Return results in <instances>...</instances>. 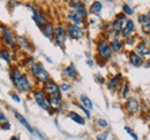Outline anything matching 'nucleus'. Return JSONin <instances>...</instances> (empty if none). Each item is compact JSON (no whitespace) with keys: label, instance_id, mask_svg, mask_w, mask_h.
Listing matches in <instances>:
<instances>
[{"label":"nucleus","instance_id":"4be33fe9","mask_svg":"<svg viewBox=\"0 0 150 140\" xmlns=\"http://www.w3.org/2000/svg\"><path fill=\"white\" fill-rule=\"evenodd\" d=\"M80 99H81V101H82V104H83V106L84 107H87L88 109H91L93 108V102L90 101V99L88 98V97H86V95H81L80 97Z\"/></svg>","mask_w":150,"mask_h":140},{"label":"nucleus","instance_id":"7ed1b4c3","mask_svg":"<svg viewBox=\"0 0 150 140\" xmlns=\"http://www.w3.org/2000/svg\"><path fill=\"white\" fill-rule=\"evenodd\" d=\"M97 50H98V54L104 57V59H109L112 54V50H111V46L110 44L108 43V40H100L98 43V46H97Z\"/></svg>","mask_w":150,"mask_h":140},{"label":"nucleus","instance_id":"f704fd0d","mask_svg":"<svg viewBox=\"0 0 150 140\" xmlns=\"http://www.w3.org/2000/svg\"><path fill=\"white\" fill-rule=\"evenodd\" d=\"M1 129H5V130H9L11 129V124L9 123H5L1 125Z\"/></svg>","mask_w":150,"mask_h":140},{"label":"nucleus","instance_id":"393cba45","mask_svg":"<svg viewBox=\"0 0 150 140\" xmlns=\"http://www.w3.org/2000/svg\"><path fill=\"white\" fill-rule=\"evenodd\" d=\"M76 13H77L79 15H81L82 18H84V16L87 15V9H86V7H84L83 5H80V7L76 9Z\"/></svg>","mask_w":150,"mask_h":140},{"label":"nucleus","instance_id":"f8f14e48","mask_svg":"<svg viewBox=\"0 0 150 140\" xmlns=\"http://www.w3.org/2000/svg\"><path fill=\"white\" fill-rule=\"evenodd\" d=\"M68 18L72 21V22H74V25H81V24H83V22H84V18H82L81 15H79L76 12H72V13H69V15H68Z\"/></svg>","mask_w":150,"mask_h":140},{"label":"nucleus","instance_id":"f03ea898","mask_svg":"<svg viewBox=\"0 0 150 140\" xmlns=\"http://www.w3.org/2000/svg\"><path fill=\"white\" fill-rule=\"evenodd\" d=\"M31 71H33L34 76L37 78L38 80L44 82V83H49L50 82V75H49V72L45 70V68L40 63L34 64L33 68H31Z\"/></svg>","mask_w":150,"mask_h":140},{"label":"nucleus","instance_id":"ddd939ff","mask_svg":"<svg viewBox=\"0 0 150 140\" xmlns=\"http://www.w3.org/2000/svg\"><path fill=\"white\" fill-rule=\"evenodd\" d=\"M133 30H134V22L129 20V21L126 22V25H125V28L122 29V34H121V35H122L124 38H127V37L131 36Z\"/></svg>","mask_w":150,"mask_h":140},{"label":"nucleus","instance_id":"58836bf2","mask_svg":"<svg viewBox=\"0 0 150 140\" xmlns=\"http://www.w3.org/2000/svg\"><path fill=\"white\" fill-rule=\"evenodd\" d=\"M11 140H20V138H19V137H12V138H11Z\"/></svg>","mask_w":150,"mask_h":140},{"label":"nucleus","instance_id":"ea45409f","mask_svg":"<svg viewBox=\"0 0 150 140\" xmlns=\"http://www.w3.org/2000/svg\"><path fill=\"white\" fill-rule=\"evenodd\" d=\"M148 16H149V18H150V12H149V15H148Z\"/></svg>","mask_w":150,"mask_h":140},{"label":"nucleus","instance_id":"1a4fd4ad","mask_svg":"<svg viewBox=\"0 0 150 140\" xmlns=\"http://www.w3.org/2000/svg\"><path fill=\"white\" fill-rule=\"evenodd\" d=\"M54 35H56V38H57V44L60 45V46H62L64 43H65V39H66V32H65V30L61 27H58L56 29V31H54Z\"/></svg>","mask_w":150,"mask_h":140},{"label":"nucleus","instance_id":"c85d7f7f","mask_svg":"<svg viewBox=\"0 0 150 140\" xmlns=\"http://www.w3.org/2000/svg\"><path fill=\"white\" fill-rule=\"evenodd\" d=\"M125 131H127V132L129 133V136H131V137L134 140H137V136H136V134H135V133L132 131V130L129 129V127H128V126H125Z\"/></svg>","mask_w":150,"mask_h":140},{"label":"nucleus","instance_id":"a211bd4d","mask_svg":"<svg viewBox=\"0 0 150 140\" xmlns=\"http://www.w3.org/2000/svg\"><path fill=\"white\" fill-rule=\"evenodd\" d=\"M34 20L37 22V24L39 27L45 25L46 20H45V16H44L42 13H36V12H34Z\"/></svg>","mask_w":150,"mask_h":140},{"label":"nucleus","instance_id":"2eb2a0df","mask_svg":"<svg viewBox=\"0 0 150 140\" xmlns=\"http://www.w3.org/2000/svg\"><path fill=\"white\" fill-rule=\"evenodd\" d=\"M43 34H44V36H46L47 38H50V39L53 38L54 31H53V28H52V24H51V23H46V24L44 25V28H43Z\"/></svg>","mask_w":150,"mask_h":140},{"label":"nucleus","instance_id":"f257e3e1","mask_svg":"<svg viewBox=\"0 0 150 140\" xmlns=\"http://www.w3.org/2000/svg\"><path fill=\"white\" fill-rule=\"evenodd\" d=\"M12 80L14 85L19 88L21 92H28L30 90V83L25 76H23L19 70H14L12 74Z\"/></svg>","mask_w":150,"mask_h":140},{"label":"nucleus","instance_id":"6e6552de","mask_svg":"<svg viewBox=\"0 0 150 140\" xmlns=\"http://www.w3.org/2000/svg\"><path fill=\"white\" fill-rule=\"evenodd\" d=\"M68 35L73 39H80L82 37V30L74 24H71V25H68Z\"/></svg>","mask_w":150,"mask_h":140},{"label":"nucleus","instance_id":"9b49d317","mask_svg":"<svg viewBox=\"0 0 150 140\" xmlns=\"http://www.w3.org/2000/svg\"><path fill=\"white\" fill-rule=\"evenodd\" d=\"M136 54L140 56V57H142V56H148L150 55V51L149 48L146 46V44L144 43H141L137 47H136Z\"/></svg>","mask_w":150,"mask_h":140},{"label":"nucleus","instance_id":"39448f33","mask_svg":"<svg viewBox=\"0 0 150 140\" xmlns=\"http://www.w3.org/2000/svg\"><path fill=\"white\" fill-rule=\"evenodd\" d=\"M45 91L51 95V97H60V92H59V88L53 82H49L45 83Z\"/></svg>","mask_w":150,"mask_h":140},{"label":"nucleus","instance_id":"f3484780","mask_svg":"<svg viewBox=\"0 0 150 140\" xmlns=\"http://www.w3.org/2000/svg\"><path fill=\"white\" fill-rule=\"evenodd\" d=\"M16 118L19 120L20 123H21V124H22V125H23V126H24V127H25V129H27L29 132L34 133V129L30 126V124L28 123V121H27V120H25V118H24L22 115H20V114H16Z\"/></svg>","mask_w":150,"mask_h":140},{"label":"nucleus","instance_id":"9d476101","mask_svg":"<svg viewBox=\"0 0 150 140\" xmlns=\"http://www.w3.org/2000/svg\"><path fill=\"white\" fill-rule=\"evenodd\" d=\"M129 61H131V64L134 66V67H140V66L143 63L142 57H140L135 52L129 53Z\"/></svg>","mask_w":150,"mask_h":140},{"label":"nucleus","instance_id":"cd10ccee","mask_svg":"<svg viewBox=\"0 0 150 140\" xmlns=\"http://www.w3.org/2000/svg\"><path fill=\"white\" fill-rule=\"evenodd\" d=\"M0 54H1V56H2V57H4V59H5V60L8 62V63H11V60H9V55H8V51H6V50H2Z\"/></svg>","mask_w":150,"mask_h":140},{"label":"nucleus","instance_id":"c9c22d12","mask_svg":"<svg viewBox=\"0 0 150 140\" xmlns=\"http://www.w3.org/2000/svg\"><path fill=\"white\" fill-rule=\"evenodd\" d=\"M11 97H12V98H13V99H14L16 102H21V99H20L16 94H13V93H12V94H11Z\"/></svg>","mask_w":150,"mask_h":140},{"label":"nucleus","instance_id":"c756f323","mask_svg":"<svg viewBox=\"0 0 150 140\" xmlns=\"http://www.w3.org/2000/svg\"><path fill=\"white\" fill-rule=\"evenodd\" d=\"M97 124H98L99 126H102V127H106V126H108V122H106L105 120H98V121H97Z\"/></svg>","mask_w":150,"mask_h":140},{"label":"nucleus","instance_id":"aec40b11","mask_svg":"<svg viewBox=\"0 0 150 140\" xmlns=\"http://www.w3.org/2000/svg\"><path fill=\"white\" fill-rule=\"evenodd\" d=\"M64 72H65V75H66L67 77H69V78H74L75 76H76V70H75L74 66H69V67L65 68Z\"/></svg>","mask_w":150,"mask_h":140},{"label":"nucleus","instance_id":"473e14b6","mask_svg":"<svg viewBox=\"0 0 150 140\" xmlns=\"http://www.w3.org/2000/svg\"><path fill=\"white\" fill-rule=\"evenodd\" d=\"M106 138H108L106 133H100V134L97 136V140H106Z\"/></svg>","mask_w":150,"mask_h":140},{"label":"nucleus","instance_id":"2f4dec72","mask_svg":"<svg viewBox=\"0 0 150 140\" xmlns=\"http://www.w3.org/2000/svg\"><path fill=\"white\" fill-rule=\"evenodd\" d=\"M128 91H129V88H128V85H127V84H125V85H124V91H122V97H124V98L127 95Z\"/></svg>","mask_w":150,"mask_h":140},{"label":"nucleus","instance_id":"6ab92c4d","mask_svg":"<svg viewBox=\"0 0 150 140\" xmlns=\"http://www.w3.org/2000/svg\"><path fill=\"white\" fill-rule=\"evenodd\" d=\"M102 4L99 2V1H95L94 4H93V6L90 7V13H93V14H99V12L102 10Z\"/></svg>","mask_w":150,"mask_h":140},{"label":"nucleus","instance_id":"b1692460","mask_svg":"<svg viewBox=\"0 0 150 140\" xmlns=\"http://www.w3.org/2000/svg\"><path fill=\"white\" fill-rule=\"evenodd\" d=\"M60 102H61L60 97H51L49 99V104H50V106H52V107H58V106L60 105Z\"/></svg>","mask_w":150,"mask_h":140},{"label":"nucleus","instance_id":"4468645a","mask_svg":"<svg viewBox=\"0 0 150 140\" xmlns=\"http://www.w3.org/2000/svg\"><path fill=\"white\" fill-rule=\"evenodd\" d=\"M2 32H4V39H5V43L7 44V45H9V46H13L14 45V39H13V37H12V34H11V31L7 29V28H2Z\"/></svg>","mask_w":150,"mask_h":140},{"label":"nucleus","instance_id":"a878e982","mask_svg":"<svg viewBox=\"0 0 150 140\" xmlns=\"http://www.w3.org/2000/svg\"><path fill=\"white\" fill-rule=\"evenodd\" d=\"M139 22H140L142 25H144V24H147L148 22H150V18L148 15H140V16H139Z\"/></svg>","mask_w":150,"mask_h":140},{"label":"nucleus","instance_id":"0eeeda50","mask_svg":"<svg viewBox=\"0 0 150 140\" xmlns=\"http://www.w3.org/2000/svg\"><path fill=\"white\" fill-rule=\"evenodd\" d=\"M34 97H35V100H36V102L38 104V106L40 107V108H43V109H47L49 108V105H47V102H46V100H45V98H44V94L42 93V92H35L34 93Z\"/></svg>","mask_w":150,"mask_h":140},{"label":"nucleus","instance_id":"423d86ee","mask_svg":"<svg viewBox=\"0 0 150 140\" xmlns=\"http://www.w3.org/2000/svg\"><path fill=\"white\" fill-rule=\"evenodd\" d=\"M126 22H127V20L125 18V15L124 14H119V16L117 18V21L113 23V30L115 32H120L122 30V28H124V23H126Z\"/></svg>","mask_w":150,"mask_h":140},{"label":"nucleus","instance_id":"dca6fc26","mask_svg":"<svg viewBox=\"0 0 150 140\" xmlns=\"http://www.w3.org/2000/svg\"><path fill=\"white\" fill-rule=\"evenodd\" d=\"M120 79H121V75H120V74L115 75V76L113 77L112 79L109 82V84H108V88H110V90H114V88L118 86V84H119Z\"/></svg>","mask_w":150,"mask_h":140},{"label":"nucleus","instance_id":"5701e85b","mask_svg":"<svg viewBox=\"0 0 150 140\" xmlns=\"http://www.w3.org/2000/svg\"><path fill=\"white\" fill-rule=\"evenodd\" d=\"M110 46H111V50L114 51V52H118V51H120L122 48V44L119 40H113Z\"/></svg>","mask_w":150,"mask_h":140},{"label":"nucleus","instance_id":"20e7f679","mask_svg":"<svg viewBox=\"0 0 150 140\" xmlns=\"http://www.w3.org/2000/svg\"><path fill=\"white\" fill-rule=\"evenodd\" d=\"M126 109L129 114H135L140 110V104L135 98H129L127 104H126Z\"/></svg>","mask_w":150,"mask_h":140},{"label":"nucleus","instance_id":"72a5a7b5","mask_svg":"<svg viewBox=\"0 0 150 140\" xmlns=\"http://www.w3.org/2000/svg\"><path fill=\"white\" fill-rule=\"evenodd\" d=\"M79 107H80V108H81V109H82V110H83V111H84V113L87 114V117H88V118H90V114H89L88 109H86V108H84L83 106H79Z\"/></svg>","mask_w":150,"mask_h":140},{"label":"nucleus","instance_id":"bb28decb","mask_svg":"<svg viewBox=\"0 0 150 140\" xmlns=\"http://www.w3.org/2000/svg\"><path fill=\"white\" fill-rule=\"evenodd\" d=\"M122 9H124L125 14H127V15H133L134 14V9L132 8L129 5H124L122 6Z\"/></svg>","mask_w":150,"mask_h":140},{"label":"nucleus","instance_id":"412c9836","mask_svg":"<svg viewBox=\"0 0 150 140\" xmlns=\"http://www.w3.org/2000/svg\"><path fill=\"white\" fill-rule=\"evenodd\" d=\"M69 117H71L74 122L79 123V124H81V125H83V124H84V120H83L79 114H76V113H74V111L69 113Z\"/></svg>","mask_w":150,"mask_h":140},{"label":"nucleus","instance_id":"e433bc0d","mask_svg":"<svg viewBox=\"0 0 150 140\" xmlns=\"http://www.w3.org/2000/svg\"><path fill=\"white\" fill-rule=\"evenodd\" d=\"M61 90H62V91H68V90H69V85H67V84H62V85H61Z\"/></svg>","mask_w":150,"mask_h":140},{"label":"nucleus","instance_id":"7c9ffc66","mask_svg":"<svg viewBox=\"0 0 150 140\" xmlns=\"http://www.w3.org/2000/svg\"><path fill=\"white\" fill-rule=\"evenodd\" d=\"M143 31H144L146 34L150 35V22H148L147 24H144V25H143Z\"/></svg>","mask_w":150,"mask_h":140},{"label":"nucleus","instance_id":"4c0bfd02","mask_svg":"<svg viewBox=\"0 0 150 140\" xmlns=\"http://www.w3.org/2000/svg\"><path fill=\"white\" fill-rule=\"evenodd\" d=\"M5 120H6V117H5V115L0 113V121H5Z\"/></svg>","mask_w":150,"mask_h":140}]
</instances>
